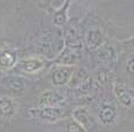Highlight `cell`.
<instances>
[{
    "label": "cell",
    "instance_id": "1",
    "mask_svg": "<svg viewBox=\"0 0 134 132\" xmlns=\"http://www.w3.org/2000/svg\"><path fill=\"white\" fill-rule=\"evenodd\" d=\"M83 41L77 36V32L70 30L69 35L65 39V46L60 56H57V63L62 66H71L83 53Z\"/></svg>",
    "mask_w": 134,
    "mask_h": 132
},
{
    "label": "cell",
    "instance_id": "2",
    "mask_svg": "<svg viewBox=\"0 0 134 132\" xmlns=\"http://www.w3.org/2000/svg\"><path fill=\"white\" fill-rule=\"evenodd\" d=\"M29 114L31 117L41 122L55 123L63 118L64 112L59 107H35L29 109Z\"/></svg>",
    "mask_w": 134,
    "mask_h": 132
},
{
    "label": "cell",
    "instance_id": "3",
    "mask_svg": "<svg viewBox=\"0 0 134 132\" xmlns=\"http://www.w3.org/2000/svg\"><path fill=\"white\" fill-rule=\"evenodd\" d=\"M74 72H75V69L71 66L59 67V68L52 72V77H51L52 84L54 86H65L71 81Z\"/></svg>",
    "mask_w": 134,
    "mask_h": 132
},
{
    "label": "cell",
    "instance_id": "4",
    "mask_svg": "<svg viewBox=\"0 0 134 132\" xmlns=\"http://www.w3.org/2000/svg\"><path fill=\"white\" fill-rule=\"evenodd\" d=\"M17 66L22 72L32 75V73H37L44 69L46 62L41 57H26V59L19 61Z\"/></svg>",
    "mask_w": 134,
    "mask_h": 132
},
{
    "label": "cell",
    "instance_id": "5",
    "mask_svg": "<svg viewBox=\"0 0 134 132\" xmlns=\"http://www.w3.org/2000/svg\"><path fill=\"white\" fill-rule=\"evenodd\" d=\"M65 102V97L55 91H46L39 97L37 107H59Z\"/></svg>",
    "mask_w": 134,
    "mask_h": 132
},
{
    "label": "cell",
    "instance_id": "6",
    "mask_svg": "<svg viewBox=\"0 0 134 132\" xmlns=\"http://www.w3.org/2000/svg\"><path fill=\"white\" fill-rule=\"evenodd\" d=\"M117 118V109L111 102H104L97 110V119L103 125L114 124Z\"/></svg>",
    "mask_w": 134,
    "mask_h": 132
},
{
    "label": "cell",
    "instance_id": "7",
    "mask_svg": "<svg viewBox=\"0 0 134 132\" xmlns=\"http://www.w3.org/2000/svg\"><path fill=\"white\" fill-rule=\"evenodd\" d=\"M105 37L100 29H90L85 36V46L90 51H97L104 45Z\"/></svg>",
    "mask_w": 134,
    "mask_h": 132
},
{
    "label": "cell",
    "instance_id": "8",
    "mask_svg": "<svg viewBox=\"0 0 134 132\" xmlns=\"http://www.w3.org/2000/svg\"><path fill=\"white\" fill-rule=\"evenodd\" d=\"M17 63H19V57L15 50H9V48L0 50V70L1 71H8L13 69Z\"/></svg>",
    "mask_w": 134,
    "mask_h": 132
},
{
    "label": "cell",
    "instance_id": "9",
    "mask_svg": "<svg viewBox=\"0 0 134 132\" xmlns=\"http://www.w3.org/2000/svg\"><path fill=\"white\" fill-rule=\"evenodd\" d=\"M72 118L77 122L78 124H80L86 131H91L94 126V121L92 115L90 114L87 108L85 107H77L72 112Z\"/></svg>",
    "mask_w": 134,
    "mask_h": 132
},
{
    "label": "cell",
    "instance_id": "10",
    "mask_svg": "<svg viewBox=\"0 0 134 132\" xmlns=\"http://www.w3.org/2000/svg\"><path fill=\"white\" fill-rule=\"evenodd\" d=\"M17 112V102L14 98L8 96L0 97V117L8 119L14 117Z\"/></svg>",
    "mask_w": 134,
    "mask_h": 132
},
{
    "label": "cell",
    "instance_id": "11",
    "mask_svg": "<svg viewBox=\"0 0 134 132\" xmlns=\"http://www.w3.org/2000/svg\"><path fill=\"white\" fill-rule=\"evenodd\" d=\"M114 92L117 100L119 101L120 105H123L126 108H131L134 106V97L132 93L127 90L120 83H115L114 84Z\"/></svg>",
    "mask_w": 134,
    "mask_h": 132
},
{
    "label": "cell",
    "instance_id": "12",
    "mask_svg": "<svg viewBox=\"0 0 134 132\" xmlns=\"http://www.w3.org/2000/svg\"><path fill=\"white\" fill-rule=\"evenodd\" d=\"M114 79H115V73L109 68L101 67L95 71V81L101 86H105V87L111 86L112 84H115Z\"/></svg>",
    "mask_w": 134,
    "mask_h": 132
},
{
    "label": "cell",
    "instance_id": "13",
    "mask_svg": "<svg viewBox=\"0 0 134 132\" xmlns=\"http://www.w3.org/2000/svg\"><path fill=\"white\" fill-rule=\"evenodd\" d=\"M94 88V83L93 79L91 77H88L86 81L83 82L80 85L76 87H72L71 90L69 91L70 97H74V98H80V97H87L91 92L93 91Z\"/></svg>",
    "mask_w": 134,
    "mask_h": 132
},
{
    "label": "cell",
    "instance_id": "14",
    "mask_svg": "<svg viewBox=\"0 0 134 132\" xmlns=\"http://www.w3.org/2000/svg\"><path fill=\"white\" fill-rule=\"evenodd\" d=\"M96 57L100 62L108 63V62H112V61L116 60L117 53H116V50L114 46L104 44L96 51Z\"/></svg>",
    "mask_w": 134,
    "mask_h": 132
},
{
    "label": "cell",
    "instance_id": "15",
    "mask_svg": "<svg viewBox=\"0 0 134 132\" xmlns=\"http://www.w3.org/2000/svg\"><path fill=\"white\" fill-rule=\"evenodd\" d=\"M71 4V0H65L61 8H59L53 15V23L56 27H63L68 22V10Z\"/></svg>",
    "mask_w": 134,
    "mask_h": 132
},
{
    "label": "cell",
    "instance_id": "16",
    "mask_svg": "<svg viewBox=\"0 0 134 132\" xmlns=\"http://www.w3.org/2000/svg\"><path fill=\"white\" fill-rule=\"evenodd\" d=\"M90 77L88 76V73L87 71L85 69L83 68H80V69H78L77 71H76L74 75H72V77H71V81H70V86L72 87H76V86H78V85H80L83 82H85L86 79Z\"/></svg>",
    "mask_w": 134,
    "mask_h": 132
},
{
    "label": "cell",
    "instance_id": "17",
    "mask_svg": "<svg viewBox=\"0 0 134 132\" xmlns=\"http://www.w3.org/2000/svg\"><path fill=\"white\" fill-rule=\"evenodd\" d=\"M8 87L10 88L14 93H23L24 88H25V84H24V81L20 77H14L13 79H10L9 83H8Z\"/></svg>",
    "mask_w": 134,
    "mask_h": 132
},
{
    "label": "cell",
    "instance_id": "18",
    "mask_svg": "<svg viewBox=\"0 0 134 132\" xmlns=\"http://www.w3.org/2000/svg\"><path fill=\"white\" fill-rule=\"evenodd\" d=\"M66 132H86V130L80 124H78L75 119H72L66 125Z\"/></svg>",
    "mask_w": 134,
    "mask_h": 132
},
{
    "label": "cell",
    "instance_id": "19",
    "mask_svg": "<svg viewBox=\"0 0 134 132\" xmlns=\"http://www.w3.org/2000/svg\"><path fill=\"white\" fill-rule=\"evenodd\" d=\"M126 70L131 73V75H134V57L133 59H130L129 61H127Z\"/></svg>",
    "mask_w": 134,
    "mask_h": 132
}]
</instances>
